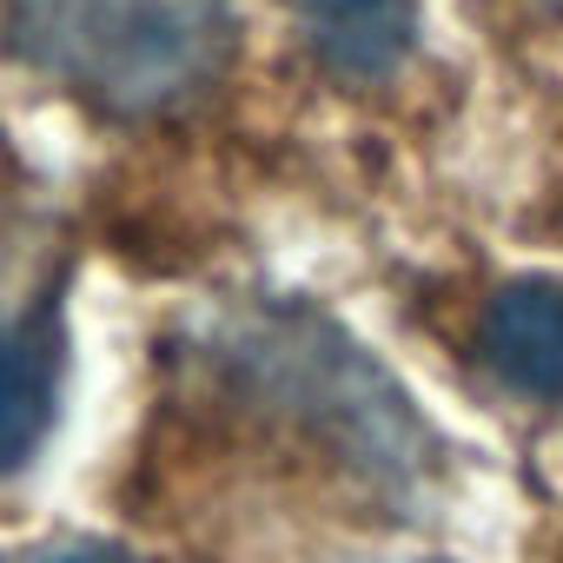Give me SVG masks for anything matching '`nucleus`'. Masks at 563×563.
<instances>
[{"label": "nucleus", "instance_id": "nucleus-1", "mask_svg": "<svg viewBox=\"0 0 563 563\" xmlns=\"http://www.w3.org/2000/svg\"><path fill=\"white\" fill-rule=\"evenodd\" d=\"M14 54L100 113L140 120L206 93L232 54L225 0H8Z\"/></svg>", "mask_w": 563, "mask_h": 563}, {"label": "nucleus", "instance_id": "nucleus-5", "mask_svg": "<svg viewBox=\"0 0 563 563\" xmlns=\"http://www.w3.org/2000/svg\"><path fill=\"white\" fill-rule=\"evenodd\" d=\"M60 563H133V556H113V550H74V556H60Z\"/></svg>", "mask_w": 563, "mask_h": 563}, {"label": "nucleus", "instance_id": "nucleus-4", "mask_svg": "<svg viewBox=\"0 0 563 563\" xmlns=\"http://www.w3.org/2000/svg\"><path fill=\"white\" fill-rule=\"evenodd\" d=\"M54 418V352L34 332H0V471L21 464Z\"/></svg>", "mask_w": 563, "mask_h": 563}, {"label": "nucleus", "instance_id": "nucleus-3", "mask_svg": "<svg viewBox=\"0 0 563 563\" xmlns=\"http://www.w3.org/2000/svg\"><path fill=\"white\" fill-rule=\"evenodd\" d=\"M306 41L345 80H378L418 34V0H299Z\"/></svg>", "mask_w": 563, "mask_h": 563}, {"label": "nucleus", "instance_id": "nucleus-2", "mask_svg": "<svg viewBox=\"0 0 563 563\" xmlns=\"http://www.w3.org/2000/svg\"><path fill=\"white\" fill-rule=\"evenodd\" d=\"M477 352L497 372V385H510L517 398L556 405L563 398V286H550V278L504 286L484 306Z\"/></svg>", "mask_w": 563, "mask_h": 563}]
</instances>
